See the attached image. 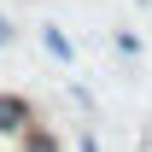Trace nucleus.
Here are the masks:
<instances>
[{
	"instance_id": "f257e3e1",
	"label": "nucleus",
	"mask_w": 152,
	"mask_h": 152,
	"mask_svg": "<svg viewBox=\"0 0 152 152\" xmlns=\"http://www.w3.org/2000/svg\"><path fill=\"white\" fill-rule=\"evenodd\" d=\"M29 123H35V105L23 94H6V88H0V140H18Z\"/></svg>"
},
{
	"instance_id": "f03ea898",
	"label": "nucleus",
	"mask_w": 152,
	"mask_h": 152,
	"mask_svg": "<svg viewBox=\"0 0 152 152\" xmlns=\"http://www.w3.org/2000/svg\"><path fill=\"white\" fill-rule=\"evenodd\" d=\"M41 53L58 58V64H76V41L58 29V23H41Z\"/></svg>"
},
{
	"instance_id": "7ed1b4c3",
	"label": "nucleus",
	"mask_w": 152,
	"mask_h": 152,
	"mask_svg": "<svg viewBox=\"0 0 152 152\" xmlns=\"http://www.w3.org/2000/svg\"><path fill=\"white\" fill-rule=\"evenodd\" d=\"M12 146H18V152H64V146H58V134L47 129L41 117H35V123H29V129L18 134V140H12Z\"/></svg>"
},
{
	"instance_id": "20e7f679",
	"label": "nucleus",
	"mask_w": 152,
	"mask_h": 152,
	"mask_svg": "<svg viewBox=\"0 0 152 152\" xmlns=\"http://www.w3.org/2000/svg\"><path fill=\"white\" fill-rule=\"evenodd\" d=\"M0 47H12V18L0 12Z\"/></svg>"
},
{
	"instance_id": "39448f33",
	"label": "nucleus",
	"mask_w": 152,
	"mask_h": 152,
	"mask_svg": "<svg viewBox=\"0 0 152 152\" xmlns=\"http://www.w3.org/2000/svg\"><path fill=\"white\" fill-rule=\"evenodd\" d=\"M76 152H99V134H82V140H76Z\"/></svg>"
}]
</instances>
